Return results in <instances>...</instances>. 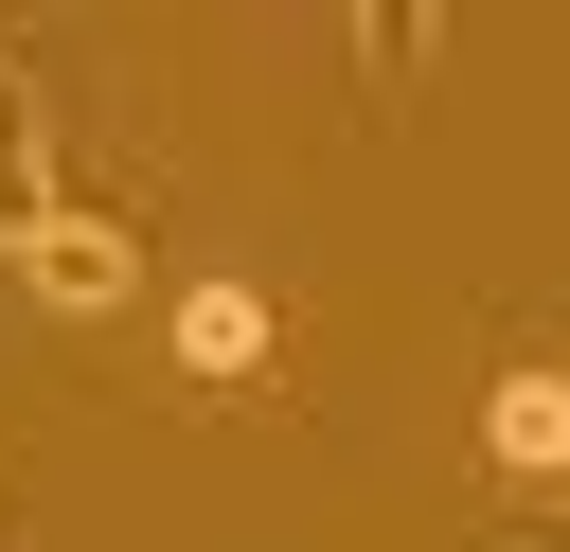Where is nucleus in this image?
Returning a JSON list of instances; mask_svg holds the SVG:
<instances>
[{"label": "nucleus", "instance_id": "nucleus-1", "mask_svg": "<svg viewBox=\"0 0 570 552\" xmlns=\"http://www.w3.org/2000/svg\"><path fill=\"white\" fill-rule=\"evenodd\" d=\"M18 285H36L53 321H107V303H142V231L89 214V196H36V214H18Z\"/></svg>", "mask_w": 570, "mask_h": 552}, {"label": "nucleus", "instance_id": "nucleus-2", "mask_svg": "<svg viewBox=\"0 0 570 552\" xmlns=\"http://www.w3.org/2000/svg\"><path fill=\"white\" fill-rule=\"evenodd\" d=\"M267 338H285V321H267V285H249V267H196V285H178V374H196V392H249V374H267Z\"/></svg>", "mask_w": 570, "mask_h": 552}, {"label": "nucleus", "instance_id": "nucleus-3", "mask_svg": "<svg viewBox=\"0 0 570 552\" xmlns=\"http://www.w3.org/2000/svg\"><path fill=\"white\" fill-rule=\"evenodd\" d=\"M481 463H499V481H570V374H552V356H517V374L481 392Z\"/></svg>", "mask_w": 570, "mask_h": 552}]
</instances>
